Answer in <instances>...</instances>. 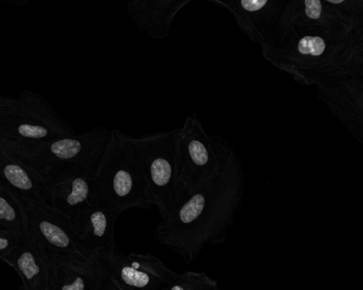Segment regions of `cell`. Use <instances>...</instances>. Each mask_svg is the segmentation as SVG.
I'll use <instances>...</instances> for the list:
<instances>
[{
    "label": "cell",
    "instance_id": "cell-1",
    "mask_svg": "<svg viewBox=\"0 0 363 290\" xmlns=\"http://www.w3.org/2000/svg\"><path fill=\"white\" fill-rule=\"evenodd\" d=\"M241 171L222 163L197 190L188 195L155 230L156 240L186 263L198 258L208 243L224 241L241 204Z\"/></svg>",
    "mask_w": 363,
    "mask_h": 290
},
{
    "label": "cell",
    "instance_id": "cell-2",
    "mask_svg": "<svg viewBox=\"0 0 363 290\" xmlns=\"http://www.w3.org/2000/svg\"><path fill=\"white\" fill-rule=\"evenodd\" d=\"M93 200L108 204L121 213L154 206L134 146V136L115 129L99 167Z\"/></svg>",
    "mask_w": 363,
    "mask_h": 290
},
{
    "label": "cell",
    "instance_id": "cell-3",
    "mask_svg": "<svg viewBox=\"0 0 363 290\" xmlns=\"http://www.w3.org/2000/svg\"><path fill=\"white\" fill-rule=\"evenodd\" d=\"M179 128L134 136L137 157L154 206L163 219L173 212L177 193Z\"/></svg>",
    "mask_w": 363,
    "mask_h": 290
},
{
    "label": "cell",
    "instance_id": "cell-4",
    "mask_svg": "<svg viewBox=\"0 0 363 290\" xmlns=\"http://www.w3.org/2000/svg\"><path fill=\"white\" fill-rule=\"evenodd\" d=\"M104 154L89 160L60 164L50 169L42 177L43 202L75 219L93 202L95 178Z\"/></svg>",
    "mask_w": 363,
    "mask_h": 290
},
{
    "label": "cell",
    "instance_id": "cell-5",
    "mask_svg": "<svg viewBox=\"0 0 363 290\" xmlns=\"http://www.w3.org/2000/svg\"><path fill=\"white\" fill-rule=\"evenodd\" d=\"M195 115L179 128L177 150V193L174 209L216 171L220 162L201 136ZM174 211V210H173Z\"/></svg>",
    "mask_w": 363,
    "mask_h": 290
},
{
    "label": "cell",
    "instance_id": "cell-6",
    "mask_svg": "<svg viewBox=\"0 0 363 290\" xmlns=\"http://www.w3.org/2000/svg\"><path fill=\"white\" fill-rule=\"evenodd\" d=\"M100 271L123 290H162L176 273L152 254H124L117 247L96 256Z\"/></svg>",
    "mask_w": 363,
    "mask_h": 290
},
{
    "label": "cell",
    "instance_id": "cell-7",
    "mask_svg": "<svg viewBox=\"0 0 363 290\" xmlns=\"http://www.w3.org/2000/svg\"><path fill=\"white\" fill-rule=\"evenodd\" d=\"M112 138V130L97 126L76 138L57 141L48 151L25 149L20 162L40 178L56 165L85 161L103 156L108 150Z\"/></svg>",
    "mask_w": 363,
    "mask_h": 290
},
{
    "label": "cell",
    "instance_id": "cell-8",
    "mask_svg": "<svg viewBox=\"0 0 363 290\" xmlns=\"http://www.w3.org/2000/svg\"><path fill=\"white\" fill-rule=\"evenodd\" d=\"M13 195L23 210L27 237L39 243L50 255L80 250L73 219L54 209L41 199Z\"/></svg>",
    "mask_w": 363,
    "mask_h": 290
},
{
    "label": "cell",
    "instance_id": "cell-9",
    "mask_svg": "<svg viewBox=\"0 0 363 290\" xmlns=\"http://www.w3.org/2000/svg\"><path fill=\"white\" fill-rule=\"evenodd\" d=\"M121 213L108 204L93 200L73 219L79 248L96 257L117 247L115 229Z\"/></svg>",
    "mask_w": 363,
    "mask_h": 290
},
{
    "label": "cell",
    "instance_id": "cell-10",
    "mask_svg": "<svg viewBox=\"0 0 363 290\" xmlns=\"http://www.w3.org/2000/svg\"><path fill=\"white\" fill-rule=\"evenodd\" d=\"M51 257L47 290H97L101 271L95 256L79 250Z\"/></svg>",
    "mask_w": 363,
    "mask_h": 290
},
{
    "label": "cell",
    "instance_id": "cell-11",
    "mask_svg": "<svg viewBox=\"0 0 363 290\" xmlns=\"http://www.w3.org/2000/svg\"><path fill=\"white\" fill-rule=\"evenodd\" d=\"M0 260L17 273L24 290H47L52 259L47 250L33 239L21 237Z\"/></svg>",
    "mask_w": 363,
    "mask_h": 290
},
{
    "label": "cell",
    "instance_id": "cell-12",
    "mask_svg": "<svg viewBox=\"0 0 363 290\" xmlns=\"http://www.w3.org/2000/svg\"><path fill=\"white\" fill-rule=\"evenodd\" d=\"M189 0H131L127 12L138 29L156 39L165 38L178 14Z\"/></svg>",
    "mask_w": 363,
    "mask_h": 290
},
{
    "label": "cell",
    "instance_id": "cell-13",
    "mask_svg": "<svg viewBox=\"0 0 363 290\" xmlns=\"http://www.w3.org/2000/svg\"><path fill=\"white\" fill-rule=\"evenodd\" d=\"M0 181L13 195L42 200L44 191L42 178L4 152H0Z\"/></svg>",
    "mask_w": 363,
    "mask_h": 290
},
{
    "label": "cell",
    "instance_id": "cell-14",
    "mask_svg": "<svg viewBox=\"0 0 363 290\" xmlns=\"http://www.w3.org/2000/svg\"><path fill=\"white\" fill-rule=\"evenodd\" d=\"M0 224L21 237H27L23 210L15 197L1 181H0Z\"/></svg>",
    "mask_w": 363,
    "mask_h": 290
},
{
    "label": "cell",
    "instance_id": "cell-15",
    "mask_svg": "<svg viewBox=\"0 0 363 290\" xmlns=\"http://www.w3.org/2000/svg\"><path fill=\"white\" fill-rule=\"evenodd\" d=\"M326 45L320 37L307 36L298 43V51L303 54H311L314 56L322 55L325 50Z\"/></svg>",
    "mask_w": 363,
    "mask_h": 290
},
{
    "label": "cell",
    "instance_id": "cell-16",
    "mask_svg": "<svg viewBox=\"0 0 363 290\" xmlns=\"http://www.w3.org/2000/svg\"><path fill=\"white\" fill-rule=\"evenodd\" d=\"M21 238L14 232L0 224V259L16 246Z\"/></svg>",
    "mask_w": 363,
    "mask_h": 290
},
{
    "label": "cell",
    "instance_id": "cell-17",
    "mask_svg": "<svg viewBox=\"0 0 363 290\" xmlns=\"http://www.w3.org/2000/svg\"><path fill=\"white\" fill-rule=\"evenodd\" d=\"M20 135L25 138L40 139L47 136V130L41 126L23 125L18 129Z\"/></svg>",
    "mask_w": 363,
    "mask_h": 290
},
{
    "label": "cell",
    "instance_id": "cell-18",
    "mask_svg": "<svg viewBox=\"0 0 363 290\" xmlns=\"http://www.w3.org/2000/svg\"><path fill=\"white\" fill-rule=\"evenodd\" d=\"M306 13L312 19H316L321 16L322 5L318 0H306Z\"/></svg>",
    "mask_w": 363,
    "mask_h": 290
},
{
    "label": "cell",
    "instance_id": "cell-19",
    "mask_svg": "<svg viewBox=\"0 0 363 290\" xmlns=\"http://www.w3.org/2000/svg\"><path fill=\"white\" fill-rule=\"evenodd\" d=\"M266 3V0H243L242 1L244 9L250 12L261 10Z\"/></svg>",
    "mask_w": 363,
    "mask_h": 290
},
{
    "label": "cell",
    "instance_id": "cell-20",
    "mask_svg": "<svg viewBox=\"0 0 363 290\" xmlns=\"http://www.w3.org/2000/svg\"><path fill=\"white\" fill-rule=\"evenodd\" d=\"M329 3H335V4H338V3H343V0H338V1H333V0H329V1H328Z\"/></svg>",
    "mask_w": 363,
    "mask_h": 290
}]
</instances>
